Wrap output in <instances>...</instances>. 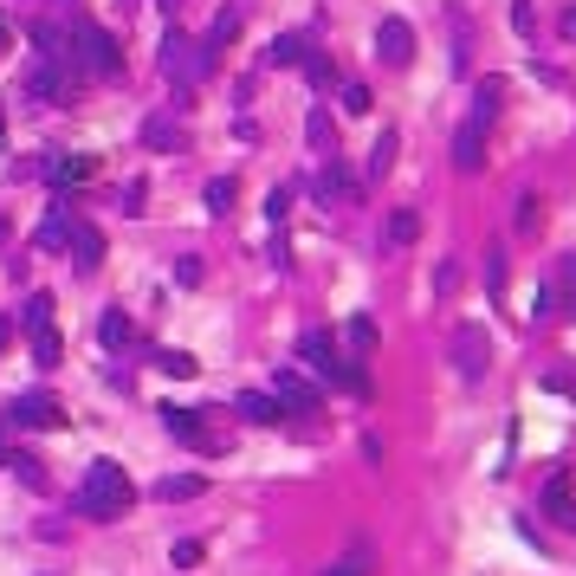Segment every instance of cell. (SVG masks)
I'll use <instances>...</instances> for the list:
<instances>
[{
    "mask_svg": "<svg viewBox=\"0 0 576 576\" xmlns=\"http://www.w3.org/2000/svg\"><path fill=\"white\" fill-rule=\"evenodd\" d=\"M136 505V486H130V473H123L117 460H91V473H85V492H78V512L85 518H123Z\"/></svg>",
    "mask_w": 576,
    "mask_h": 576,
    "instance_id": "6da1fadb",
    "label": "cell"
},
{
    "mask_svg": "<svg viewBox=\"0 0 576 576\" xmlns=\"http://www.w3.org/2000/svg\"><path fill=\"white\" fill-rule=\"evenodd\" d=\"M72 46L78 52H65V59H78V72H85V78H123V52H117V39L104 33L98 20H78L72 26Z\"/></svg>",
    "mask_w": 576,
    "mask_h": 576,
    "instance_id": "7a4b0ae2",
    "label": "cell"
},
{
    "mask_svg": "<svg viewBox=\"0 0 576 576\" xmlns=\"http://www.w3.org/2000/svg\"><path fill=\"white\" fill-rule=\"evenodd\" d=\"M298 356H305V363L318 369L324 382H337V389H350V395H369V376H363L356 363H344V356H337L331 331H305V337H298Z\"/></svg>",
    "mask_w": 576,
    "mask_h": 576,
    "instance_id": "3957f363",
    "label": "cell"
},
{
    "mask_svg": "<svg viewBox=\"0 0 576 576\" xmlns=\"http://www.w3.org/2000/svg\"><path fill=\"white\" fill-rule=\"evenodd\" d=\"M162 72L182 85V98L195 91V78H208L214 72V52L208 46H195V39H182V33H162Z\"/></svg>",
    "mask_w": 576,
    "mask_h": 576,
    "instance_id": "277c9868",
    "label": "cell"
},
{
    "mask_svg": "<svg viewBox=\"0 0 576 576\" xmlns=\"http://www.w3.org/2000/svg\"><path fill=\"white\" fill-rule=\"evenodd\" d=\"M7 428H33V434L65 428V408H59V395H46V389H26V395H13V402H7Z\"/></svg>",
    "mask_w": 576,
    "mask_h": 576,
    "instance_id": "5b68a950",
    "label": "cell"
},
{
    "mask_svg": "<svg viewBox=\"0 0 576 576\" xmlns=\"http://www.w3.org/2000/svg\"><path fill=\"white\" fill-rule=\"evenodd\" d=\"M156 415H162V428H169L182 447H201V454H221V447H227L221 434H208V428H201V415H195V408H182V402H162Z\"/></svg>",
    "mask_w": 576,
    "mask_h": 576,
    "instance_id": "8992f818",
    "label": "cell"
},
{
    "mask_svg": "<svg viewBox=\"0 0 576 576\" xmlns=\"http://www.w3.org/2000/svg\"><path fill=\"white\" fill-rule=\"evenodd\" d=\"M26 91H33L39 104H72L78 98V78L65 72V59H39L33 72H26Z\"/></svg>",
    "mask_w": 576,
    "mask_h": 576,
    "instance_id": "52a82bcc",
    "label": "cell"
},
{
    "mask_svg": "<svg viewBox=\"0 0 576 576\" xmlns=\"http://www.w3.org/2000/svg\"><path fill=\"white\" fill-rule=\"evenodd\" d=\"M272 395H279V408H285V415H318V408H324V389H318L311 376H298V369H279Z\"/></svg>",
    "mask_w": 576,
    "mask_h": 576,
    "instance_id": "ba28073f",
    "label": "cell"
},
{
    "mask_svg": "<svg viewBox=\"0 0 576 576\" xmlns=\"http://www.w3.org/2000/svg\"><path fill=\"white\" fill-rule=\"evenodd\" d=\"M454 363H460L466 382H479L492 369V337L479 331V324H460V331H454Z\"/></svg>",
    "mask_w": 576,
    "mask_h": 576,
    "instance_id": "9c48e42d",
    "label": "cell"
},
{
    "mask_svg": "<svg viewBox=\"0 0 576 576\" xmlns=\"http://www.w3.org/2000/svg\"><path fill=\"white\" fill-rule=\"evenodd\" d=\"M376 59H382V65H395V72H402V65L415 59V26H408L402 13H389V20L376 26Z\"/></svg>",
    "mask_w": 576,
    "mask_h": 576,
    "instance_id": "30bf717a",
    "label": "cell"
},
{
    "mask_svg": "<svg viewBox=\"0 0 576 576\" xmlns=\"http://www.w3.org/2000/svg\"><path fill=\"white\" fill-rule=\"evenodd\" d=\"M65 253H72V266L91 279V272L104 266V233H98V227H85V221H72V233H65Z\"/></svg>",
    "mask_w": 576,
    "mask_h": 576,
    "instance_id": "8fae6325",
    "label": "cell"
},
{
    "mask_svg": "<svg viewBox=\"0 0 576 576\" xmlns=\"http://www.w3.org/2000/svg\"><path fill=\"white\" fill-rule=\"evenodd\" d=\"M454 169H460V175H479V169H486V123L466 117L460 130H454Z\"/></svg>",
    "mask_w": 576,
    "mask_h": 576,
    "instance_id": "7c38bea8",
    "label": "cell"
},
{
    "mask_svg": "<svg viewBox=\"0 0 576 576\" xmlns=\"http://www.w3.org/2000/svg\"><path fill=\"white\" fill-rule=\"evenodd\" d=\"M311 195H318V201H350V195H356V175H350L337 156H324V169H318V182H311Z\"/></svg>",
    "mask_w": 576,
    "mask_h": 576,
    "instance_id": "4fadbf2b",
    "label": "cell"
},
{
    "mask_svg": "<svg viewBox=\"0 0 576 576\" xmlns=\"http://www.w3.org/2000/svg\"><path fill=\"white\" fill-rule=\"evenodd\" d=\"M65 233H72V195H59V201H52V214L39 221L33 246H39V253H52V246H65Z\"/></svg>",
    "mask_w": 576,
    "mask_h": 576,
    "instance_id": "5bb4252c",
    "label": "cell"
},
{
    "mask_svg": "<svg viewBox=\"0 0 576 576\" xmlns=\"http://www.w3.org/2000/svg\"><path fill=\"white\" fill-rule=\"evenodd\" d=\"M201 492H208V479H201V473H169V479H156V499H162V505L201 499Z\"/></svg>",
    "mask_w": 576,
    "mask_h": 576,
    "instance_id": "9a60e30c",
    "label": "cell"
},
{
    "mask_svg": "<svg viewBox=\"0 0 576 576\" xmlns=\"http://www.w3.org/2000/svg\"><path fill=\"white\" fill-rule=\"evenodd\" d=\"M240 415H246V421H259V428H272V421H285V408H279V395L246 389V395H240Z\"/></svg>",
    "mask_w": 576,
    "mask_h": 576,
    "instance_id": "2e32d148",
    "label": "cell"
},
{
    "mask_svg": "<svg viewBox=\"0 0 576 576\" xmlns=\"http://www.w3.org/2000/svg\"><path fill=\"white\" fill-rule=\"evenodd\" d=\"M233 39H240V7H221V13H214V26H208V39H201V46H208V52H227Z\"/></svg>",
    "mask_w": 576,
    "mask_h": 576,
    "instance_id": "e0dca14e",
    "label": "cell"
},
{
    "mask_svg": "<svg viewBox=\"0 0 576 576\" xmlns=\"http://www.w3.org/2000/svg\"><path fill=\"white\" fill-rule=\"evenodd\" d=\"M26 344H33V363H39V369L65 363V337H59V324H46V331H33Z\"/></svg>",
    "mask_w": 576,
    "mask_h": 576,
    "instance_id": "ac0fdd59",
    "label": "cell"
},
{
    "mask_svg": "<svg viewBox=\"0 0 576 576\" xmlns=\"http://www.w3.org/2000/svg\"><path fill=\"white\" fill-rule=\"evenodd\" d=\"M98 344H104V350H130V344H136V331H130V318H123V311H104V318H98Z\"/></svg>",
    "mask_w": 576,
    "mask_h": 576,
    "instance_id": "d6986e66",
    "label": "cell"
},
{
    "mask_svg": "<svg viewBox=\"0 0 576 576\" xmlns=\"http://www.w3.org/2000/svg\"><path fill=\"white\" fill-rule=\"evenodd\" d=\"M395 156H402V136L382 130V136H376V149H369V182H382V175L395 169Z\"/></svg>",
    "mask_w": 576,
    "mask_h": 576,
    "instance_id": "ffe728a7",
    "label": "cell"
},
{
    "mask_svg": "<svg viewBox=\"0 0 576 576\" xmlns=\"http://www.w3.org/2000/svg\"><path fill=\"white\" fill-rule=\"evenodd\" d=\"M544 505H551V518H557L564 531H576V499H570V479H564V473L551 479V492H544Z\"/></svg>",
    "mask_w": 576,
    "mask_h": 576,
    "instance_id": "44dd1931",
    "label": "cell"
},
{
    "mask_svg": "<svg viewBox=\"0 0 576 576\" xmlns=\"http://www.w3.org/2000/svg\"><path fill=\"white\" fill-rule=\"evenodd\" d=\"M305 59H311V39H305V33L272 39V52H266V65H305Z\"/></svg>",
    "mask_w": 576,
    "mask_h": 576,
    "instance_id": "7402d4cb",
    "label": "cell"
},
{
    "mask_svg": "<svg viewBox=\"0 0 576 576\" xmlns=\"http://www.w3.org/2000/svg\"><path fill=\"white\" fill-rule=\"evenodd\" d=\"M305 136H311V149H324V156L337 149V123H331V111H324V104H311V117H305Z\"/></svg>",
    "mask_w": 576,
    "mask_h": 576,
    "instance_id": "603a6c76",
    "label": "cell"
},
{
    "mask_svg": "<svg viewBox=\"0 0 576 576\" xmlns=\"http://www.w3.org/2000/svg\"><path fill=\"white\" fill-rule=\"evenodd\" d=\"M421 240V214L415 208H395L389 214V246H415Z\"/></svg>",
    "mask_w": 576,
    "mask_h": 576,
    "instance_id": "cb8c5ba5",
    "label": "cell"
},
{
    "mask_svg": "<svg viewBox=\"0 0 576 576\" xmlns=\"http://www.w3.org/2000/svg\"><path fill=\"white\" fill-rule=\"evenodd\" d=\"M26 39L39 46V59H65V39H59V26H52V20H33V26H26Z\"/></svg>",
    "mask_w": 576,
    "mask_h": 576,
    "instance_id": "d4e9b609",
    "label": "cell"
},
{
    "mask_svg": "<svg viewBox=\"0 0 576 576\" xmlns=\"http://www.w3.org/2000/svg\"><path fill=\"white\" fill-rule=\"evenodd\" d=\"M143 143H149V149H182V123L149 117V123H143Z\"/></svg>",
    "mask_w": 576,
    "mask_h": 576,
    "instance_id": "484cf974",
    "label": "cell"
},
{
    "mask_svg": "<svg viewBox=\"0 0 576 576\" xmlns=\"http://www.w3.org/2000/svg\"><path fill=\"white\" fill-rule=\"evenodd\" d=\"M46 324H52V292H33V298H26V311H20V331L33 337V331H46Z\"/></svg>",
    "mask_w": 576,
    "mask_h": 576,
    "instance_id": "4316f807",
    "label": "cell"
},
{
    "mask_svg": "<svg viewBox=\"0 0 576 576\" xmlns=\"http://www.w3.org/2000/svg\"><path fill=\"white\" fill-rule=\"evenodd\" d=\"M499 98H505V85H499V78H486V85L473 91V123H492V117H499Z\"/></svg>",
    "mask_w": 576,
    "mask_h": 576,
    "instance_id": "83f0119b",
    "label": "cell"
},
{
    "mask_svg": "<svg viewBox=\"0 0 576 576\" xmlns=\"http://www.w3.org/2000/svg\"><path fill=\"white\" fill-rule=\"evenodd\" d=\"M233 195H240V182H233V175H214V182L201 188V201H208V214H227V208H233Z\"/></svg>",
    "mask_w": 576,
    "mask_h": 576,
    "instance_id": "f1b7e54d",
    "label": "cell"
},
{
    "mask_svg": "<svg viewBox=\"0 0 576 576\" xmlns=\"http://www.w3.org/2000/svg\"><path fill=\"white\" fill-rule=\"evenodd\" d=\"M512 227H518V233H538V227H544V201H538V195H518Z\"/></svg>",
    "mask_w": 576,
    "mask_h": 576,
    "instance_id": "f546056e",
    "label": "cell"
},
{
    "mask_svg": "<svg viewBox=\"0 0 576 576\" xmlns=\"http://www.w3.org/2000/svg\"><path fill=\"white\" fill-rule=\"evenodd\" d=\"M156 369H162V376H195V356H188V350H156Z\"/></svg>",
    "mask_w": 576,
    "mask_h": 576,
    "instance_id": "4dcf8cb0",
    "label": "cell"
},
{
    "mask_svg": "<svg viewBox=\"0 0 576 576\" xmlns=\"http://www.w3.org/2000/svg\"><path fill=\"white\" fill-rule=\"evenodd\" d=\"M350 350H356V356L376 350V324H369V318H350Z\"/></svg>",
    "mask_w": 576,
    "mask_h": 576,
    "instance_id": "1f68e13d",
    "label": "cell"
},
{
    "mask_svg": "<svg viewBox=\"0 0 576 576\" xmlns=\"http://www.w3.org/2000/svg\"><path fill=\"white\" fill-rule=\"evenodd\" d=\"M512 33H538V7H531V0H512Z\"/></svg>",
    "mask_w": 576,
    "mask_h": 576,
    "instance_id": "d6a6232c",
    "label": "cell"
},
{
    "mask_svg": "<svg viewBox=\"0 0 576 576\" xmlns=\"http://www.w3.org/2000/svg\"><path fill=\"white\" fill-rule=\"evenodd\" d=\"M169 557H175V564H182V570H195L201 557H208V544H201V538H182V544H175Z\"/></svg>",
    "mask_w": 576,
    "mask_h": 576,
    "instance_id": "836d02e7",
    "label": "cell"
},
{
    "mask_svg": "<svg viewBox=\"0 0 576 576\" xmlns=\"http://www.w3.org/2000/svg\"><path fill=\"white\" fill-rule=\"evenodd\" d=\"M305 78H311L318 91H331V85H337V65H331V59H305Z\"/></svg>",
    "mask_w": 576,
    "mask_h": 576,
    "instance_id": "e575fe53",
    "label": "cell"
},
{
    "mask_svg": "<svg viewBox=\"0 0 576 576\" xmlns=\"http://www.w3.org/2000/svg\"><path fill=\"white\" fill-rule=\"evenodd\" d=\"M486 292H492V298L505 292V253H499V246L486 253Z\"/></svg>",
    "mask_w": 576,
    "mask_h": 576,
    "instance_id": "d590c367",
    "label": "cell"
},
{
    "mask_svg": "<svg viewBox=\"0 0 576 576\" xmlns=\"http://www.w3.org/2000/svg\"><path fill=\"white\" fill-rule=\"evenodd\" d=\"M557 292L570 298V318H576V253L564 259V266H557Z\"/></svg>",
    "mask_w": 576,
    "mask_h": 576,
    "instance_id": "8d00e7d4",
    "label": "cell"
},
{
    "mask_svg": "<svg viewBox=\"0 0 576 576\" xmlns=\"http://www.w3.org/2000/svg\"><path fill=\"white\" fill-rule=\"evenodd\" d=\"M557 311V285H538V298H531V324H544Z\"/></svg>",
    "mask_w": 576,
    "mask_h": 576,
    "instance_id": "74e56055",
    "label": "cell"
},
{
    "mask_svg": "<svg viewBox=\"0 0 576 576\" xmlns=\"http://www.w3.org/2000/svg\"><path fill=\"white\" fill-rule=\"evenodd\" d=\"M369 104H376V98H369V85H344V111H350V117H363Z\"/></svg>",
    "mask_w": 576,
    "mask_h": 576,
    "instance_id": "f35d334b",
    "label": "cell"
},
{
    "mask_svg": "<svg viewBox=\"0 0 576 576\" xmlns=\"http://www.w3.org/2000/svg\"><path fill=\"white\" fill-rule=\"evenodd\" d=\"M266 214H272V227L292 214V188H272V201H266Z\"/></svg>",
    "mask_w": 576,
    "mask_h": 576,
    "instance_id": "ab89813d",
    "label": "cell"
},
{
    "mask_svg": "<svg viewBox=\"0 0 576 576\" xmlns=\"http://www.w3.org/2000/svg\"><path fill=\"white\" fill-rule=\"evenodd\" d=\"M143 201H149V188H143V182L123 188V208H130V214H143Z\"/></svg>",
    "mask_w": 576,
    "mask_h": 576,
    "instance_id": "60d3db41",
    "label": "cell"
},
{
    "mask_svg": "<svg viewBox=\"0 0 576 576\" xmlns=\"http://www.w3.org/2000/svg\"><path fill=\"white\" fill-rule=\"evenodd\" d=\"M13 466H20V479H26V486H46V473H39V460H26V454H20Z\"/></svg>",
    "mask_w": 576,
    "mask_h": 576,
    "instance_id": "b9f144b4",
    "label": "cell"
},
{
    "mask_svg": "<svg viewBox=\"0 0 576 576\" xmlns=\"http://www.w3.org/2000/svg\"><path fill=\"white\" fill-rule=\"evenodd\" d=\"M7 39H13V26H7V13H0V52H7Z\"/></svg>",
    "mask_w": 576,
    "mask_h": 576,
    "instance_id": "7bdbcfd3",
    "label": "cell"
},
{
    "mask_svg": "<svg viewBox=\"0 0 576 576\" xmlns=\"http://www.w3.org/2000/svg\"><path fill=\"white\" fill-rule=\"evenodd\" d=\"M7 344H13V324H7V318H0V350H7Z\"/></svg>",
    "mask_w": 576,
    "mask_h": 576,
    "instance_id": "ee69618b",
    "label": "cell"
},
{
    "mask_svg": "<svg viewBox=\"0 0 576 576\" xmlns=\"http://www.w3.org/2000/svg\"><path fill=\"white\" fill-rule=\"evenodd\" d=\"M0 460H7V415H0Z\"/></svg>",
    "mask_w": 576,
    "mask_h": 576,
    "instance_id": "f6af8a7d",
    "label": "cell"
},
{
    "mask_svg": "<svg viewBox=\"0 0 576 576\" xmlns=\"http://www.w3.org/2000/svg\"><path fill=\"white\" fill-rule=\"evenodd\" d=\"M564 33H570V39H576V7H570V13H564Z\"/></svg>",
    "mask_w": 576,
    "mask_h": 576,
    "instance_id": "bcb514c9",
    "label": "cell"
}]
</instances>
